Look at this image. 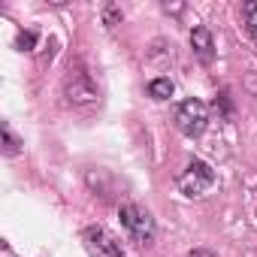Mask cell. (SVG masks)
I'll return each instance as SVG.
<instances>
[{
	"mask_svg": "<svg viewBox=\"0 0 257 257\" xmlns=\"http://www.w3.org/2000/svg\"><path fill=\"white\" fill-rule=\"evenodd\" d=\"M64 97L73 109L85 112V109H94L100 103V85L94 82V76L82 64H76V67H70V73L64 79Z\"/></svg>",
	"mask_w": 257,
	"mask_h": 257,
	"instance_id": "cell-1",
	"label": "cell"
},
{
	"mask_svg": "<svg viewBox=\"0 0 257 257\" xmlns=\"http://www.w3.org/2000/svg\"><path fill=\"white\" fill-rule=\"evenodd\" d=\"M118 218H121V227L127 230V236H131L137 245H152L155 236H158V224L152 218L149 209H143L140 203H124L118 209Z\"/></svg>",
	"mask_w": 257,
	"mask_h": 257,
	"instance_id": "cell-2",
	"label": "cell"
},
{
	"mask_svg": "<svg viewBox=\"0 0 257 257\" xmlns=\"http://www.w3.org/2000/svg\"><path fill=\"white\" fill-rule=\"evenodd\" d=\"M173 124L179 127V134H185L191 140L203 137L206 127H209V109H206V103L197 100V97H188V100L176 103L173 106Z\"/></svg>",
	"mask_w": 257,
	"mask_h": 257,
	"instance_id": "cell-3",
	"label": "cell"
},
{
	"mask_svg": "<svg viewBox=\"0 0 257 257\" xmlns=\"http://www.w3.org/2000/svg\"><path fill=\"white\" fill-rule=\"evenodd\" d=\"M212 185H215V170L200 158L188 161V167L179 176V191L185 197H203L206 191H212Z\"/></svg>",
	"mask_w": 257,
	"mask_h": 257,
	"instance_id": "cell-4",
	"label": "cell"
},
{
	"mask_svg": "<svg viewBox=\"0 0 257 257\" xmlns=\"http://www.w3.org/2000/svg\"><path fill=\"white\" fill-rule=\"evenodd\" d=\"M82 242H85V248H88L91 257H124L118 239H115L109 230L97 227V224H91V227L82 230Z\"/></svg>",
	"mask_w": 257,
	"mask_h": 257,
	"instance_id": "cell-5",
	"label": "cell"
},
{
	"mask_svg": "<svg viewBox=\"0 0 257 257\" xmlns=\"http://www.w3.org/2000/svg\"><path fill=\"white\" fill-rule=\"evenodd\" d=\"M191 52H194V58L200 61V64H212L215 61V40H212V34H209V28H203V25H197L194 31H191Z\"/></svg>",
	"mask_w": 257,
	"mask_h": 257,
	"instance_id": "cell-6",
	"label": "cell"
},
{
	"mask_svg": "<svg viewBox=\"0 0 257 257\" xmlns=\"http://www.w3.org/2000/svg\"><path fill=\"white\" fill-rule=\"evenodd\" d=\"M173 91H176V85H173L170 76H158V79L149 82V97H152V100H170Z\"/></svg>",
	"mask_w": 257,
	"mask_h": 257,
	"instance_id": "cell-7",
	"label": "cell"
},
{
	"mask_svg": "<svg viewBox=\"0 0 257 257\" xmlns=\"http://www.w3.org/2000/svg\"><path fill=\"white\" fill-rule=\"evenodd\" d=\"M0 137H4V155L7 158H16L19 152H22V140L13 134V127L4 121V124H0Z\"/></svg>",
	"mask_w": 257,
	"mask_h": 257,
	"instance_id": "cell-8",
	"label": "cell"
},
{
	"mask_svg": "<svg viewBox=\"0 0 257 257\" xmlns=\"http://www.w3.org/2000/svg\"><path fill=\"white\" fill-rule=\"evenodd\" d=\"M242 25H245L248 37L257 40V0H248V4H242Z\"/></svg>",
	"mask_w": 257,
	"mask_h": 257,
	"instance_id": "cell-9",
	"label": "cell"
},
{
	"mask_svg": "<svg viewBox=\"0 0 257 257\" xmlns=\"http://www.w3.org/2000/svg\"><path fill=\"white\" fill-rule=\"evenodd\" d=\"M215 112H221V118H233V97H230V91H221L215 97Z\"/></svg>",
	"mask_w": 257,
	"mask_h": 257,
	"instance_id": "cell-10",
	"label": "cell"
},
{
	"mask_svg": "<svg viewBox=\"0 0 257 257\" xmlns=\"http://www.w3.org/2000/svg\"><path fill=\"white\" fill-rule=\"evenodd\" d=\"M103 22H106L109 28H115V25H121V22H124V13H121L118 7L106 4V7H103Z\"/></svg>",
	"mask_w": 257,
	"mask_h": 257,
	"instance_id": "cell-11",
	"label": "cell"
},
{
	"mask_svg": "<svg viewBox=\"0 0 257 257\" xmlns=\"http://www.w3.org/2000/svg\"><path fill=\"white\" fill-rule=\"evenodd\" d=\"M16 46H19L22 52H34V46H37V34H34V31H22V34L16 37Z\"/></svg>",
	"mask_w": 257,
	"mask_h": 257,
	"instance_id": "cell-12",
	"label": "cell"
},
{
	"mask_svg": "<svg viewBox=\"0 0 257 257\" xmlns=\"http://www.w3.org/2000/svg\"><path fill=\"white\" fill-rule=\"evenodd\" d=\"M188 257H218L212 248H194V251H188Z\"/></svg>",
	"mask_w": 257,
	"mask_h": 257,
	"instance_id": "cell-13",
	"label": "cell"
}]
</instances>
